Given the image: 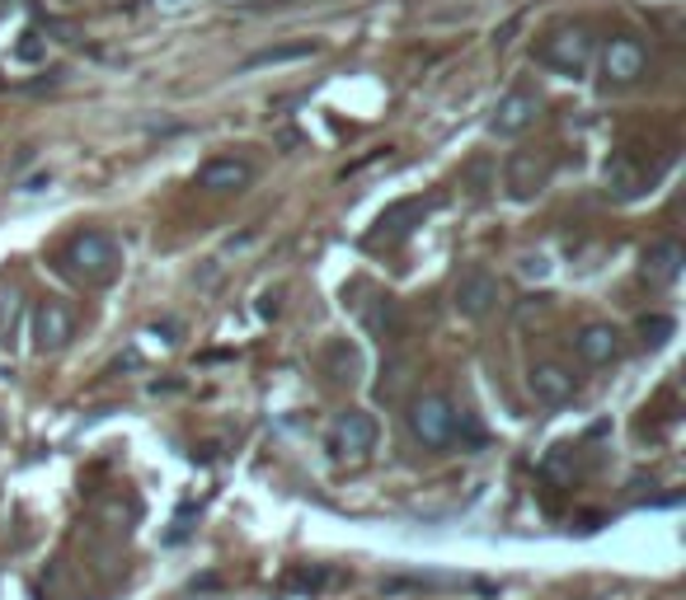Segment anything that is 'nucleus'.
Instances as JSON below:
<instances>
[{"label":"nucleus","mask_w":686,"mask_h":600,"mask_svg":"<svg viewBox=\"0 0 686 600\" xmlns=\"http://www.w3.org/2000/svg\"><path fill=\"white\" fill-rule=\"evenodd\" d=\"M62 263L85 287H109L117 268H123V249H117V239L109 230H75L62 249Z\"/></svg>","instance_id":"obj_1"},{"label":"nucleus","mask_w":686,"mask_h":600,"mask_svg":"<svg viewBox=\"0 0 686 600\" xmlns=\"http://www.w3.org/2000/svg\"><path fill=\"white\" fill-rule=\"evenodd\" d=\"M405 427L423 451H447L457 442V404L447 394H438V390L414 394L409 399V408H405Z\"/></svg>","instance_id":"obj_2"},{"label":"nucleus","mask_w":686,"mask_h":600,"mask_svg":"<svg viewBox=\"0 0 686 600\" xmlns=\"http://www.w3.org/2000/svg\"><path fill=\"white\" fill-rule=\"evenodd\" d=\"M536 62L579 80L593 71L597 48H593V38H587V29H555V33H545V43L536 48Z\"/></svg>","instance_id":"obj_3"},{"label":"nucleus","mask_w":686,"mask_h":600,"mask_svg":"<svg viewBox=\"0 0 686 600\" xmlns=\"http://www.w3.org/2000/svg\"><path fill=\"white\" fill-rule=\"evenodd\" d=\"M551 155L545 151H513L508 155V165H503V188L513 203H532V197L545 193V184H551Z\"/></svg>","instance_id":"obj_4"},{"label":"nucleus","mask_w":686,"mask_h":600,"mask_svg":"<svg viewBox=\"0 0 686 600\" xmlns=\"http://www.w3.org/2000/svg\"><path fill=\"white\" fill-rule=\"evenodd\" d=\"M29 338H33V352H62L71 338H75V310L66 300H38L33 319H29Z\"/></svg>","instance_id":"obj_5"},{"label":"nucleus","mask_w":686,"mask_h":600,"mask_svg":"<svg viewBox=\"0 0 686 600\" xmlns=\"http://www.w3.org/2000/svg\"><path fill=\"white\" fill-rule=\"evenodd\" d=\"M433 207H438V197H405V203H390L377 216V230L367 235V245H400V239H409L428 221Z\"/></svg>","instance_id":"obj_6"},{"label":"nucleus","mask_w":686,"mask_h":600,"mask_svg":"<svg viewBox=\"0 0 686 600\" xmlns=\"http://www.w3.org/2000/svg\"><path fill=\"white\" fill-rule=\"evenodd\" d=\"M644 71H649V48H644L639 38H631V33L606 38V48H602V75H606V85H635Z\"/></svg>","instance_id":"obj_7"},{"label":"nucleus","mask_w":686,"mask_h":600,"mask_svg":"<svg viewBox=\"0 0 686 600\" xmlns=\"http://www.w3.org/2000/svg\"><path fill=\"white\" fill-rule=\"evenodd\" d=\"M377 417L362 413V408H348L335 417V427H329V451L335 455H348V459H362L371 446H377Z\"/></svg>","instance_id":"obj_8"},{"label":"nucleus","mask_w":686,"mask_h":600,"mask_svg":"<svg viewBox=\"0 0 686 600\" xmlns=\"http://www.w3.org/2000/svg\"><path fill=\"white\" fill-rule=\"evenodd\" d=\"M541 117V94L536 90H508L503 99H499V108H494V117H489V132L494 136H522L526 127H532Z\"/></svg>","instance_id":"obj_9"},{"label":"nucleus","mask_w":686,"mask_h":600,"mask_svg":"<svg viewBox=\"0 0 686 600\" xmlns=\"http://www.w3.org/2000/svg\"><path fill=\"white\" fill-rule=\"evenodd\" d=\"M452 306H457L461 319H484V314H494V306H499V277L484 272V268H470L461 282H457Z\"/></svg>","instance_id":"obj_10"},{"label":"nucleus","mask_w":686,"mask_h":600,"mask_svg":"<svg viewBox=\"0 0 686 600\" xmlns=\"http://www.w3.org/2000/svg\"><path fill=\"white\" fill-rule=\"evenodd\" d=\"M526 390H532L536 404L560 408V404H570V399H574L579 380H574L570 366H560V362H536L532 371H526Z\"/></svg>","instance_id":"obj_11"},{"label":"nucleus","mask_w":686,"mask_h":600,"mask_svg":"<svg viewBox=\"0 0 686 600\" xmlns=\"http://www.w3.org/2000/svg\"><path fill=\"white\" fill-rule=\"evenodd\" d=\"M254 169L249 159H240V155H217V159H207V165L198 169V188L203 193H245L249 184H254Z\"/></svg>","instance_id":"obj_12"},{"label":"nucleus","mask_w":686,"mask_h":600,"mask_svg":"<svg viewBox=\"0 0 686 600\" xmlns=\"http://www.w3.org/2000/svg\"><path fill=\"white\" fill-rule=\"evenodd\" d=\"M574 352H579L583 366H612L616 356H621V329L593 319V324H583L574 333Z\"/></svg>","instance_id":"obj_13"},{"label":"nucleus","mask_w":686,"mask_h":600,"mask_svg":"<svg viewBox=\"0 0 686 600\" xmlns=\"http://www.w3.org/2000/svg\"><path fill=\"white\" fill-rule=\"evenodd\" d=\"M682 263H686V249L677 245V239H658V245L644 254V277H649L654 287H668L682 277Z\"/></svg>","instance_id":"obj_14"},{"label":"nucleus","mask_w":686,"mask_h":600,"mask_svg":"<svg viewBox=\"0 0 686 600\" xmlns=\"http://www.w3.org/2000/svg\"><path fill=\"white\" fill-rule=\"evenodd\" d=\"M602 184H606V193H612V197H639L644 193V169L635 165L631 151H621V155L606 159Z\"/></svg>","instance_id":"obj_15"},{"label":"nucleus","mask_w":686,"mask_h":600,"mask_svg":"<svg viewBox=\"0 0 686 600\" xmlns=\"http://www.w3.org/2000/svg\"><path fill=\"white\" fill-rule=\"evenodd\" d=\"M320 43H310V38H301V43H283V48H264L240 62V71H259V66H287V62H301V56H316Z\"/></svg>","instance_id":"obj_16"},{"label":"nucleus","mask_w":686,"mask_h":600,"mask_svg":"<svg viewBox=\"0 0 686 600\" xmlns=\"http://www.w3.org/2000/svg\"><path fill=\"white\" fill-rule=\"evenodd\" d=\"M367 329L377 333L381 343H386V338H396V333H400V306H396V300H390V296H377V306L367 310Z\"/></svg>","instance_id":"obj_17"},{"label":"nucleus","mask_w":686,"mask_h":600,"mask_svg":"<svg viewBox=\"0 0 686 600\" xmlns=\"http://www.w3.org/2000/svg\"><path fill=\"white\" fill-rule=\"evenodd\" d=\"M19 314H24V300H19V291H0V348H10L14 343V333H19Z\"/></svg>","instance_id":"obj_18"},{"label":"nucleus","mask_w":686,"mask_h":600,"mask_svg":"<svg viewBox=\"0 0 686 600\" xmlns=\"http://www.w3.org/2000/svg\"><path fill=\"white\" fill-rule=\"evenodd\" d=\"M635 333H639V348H663V343H668V338L677 333V324H673L668 314H644Z\"/></svg>","instance_id":"obj_19"},{"label":"nucleus","mask_w":686,"mask_h":600,"mask_svg":"<svg viewBox=\"0 0 686 600\" xmlns=\"http://www.w3.org/2000/svg\"><path fill=\"white\" fill-rule=\"evenodd\" d=\"M325 366H329V375H335V380H352V375H358V366H362L358 362V348H348L344 338H339V343L325 352Z\"/></svg>","instance_id":"obj_20"},{"label":"nucleus","mask_w":686,"mask_h":600,"mask_svg":"<svg viewBox=\"0 0 686 600\" xmlns=\"http://www.w3.org/2000/svg\"><path fill=\"white\" fill-rule=\"evenodd\" d=\"M43 56H48V38L38 29H29L24 38H19V48H14V62H43Z\"/></svg>","instance_id":"obj_21"},{"label":"nucleus","mask_w":686,"mask_h":600,"mask_svg":"<svg viewBox=\"0 0 686 600\" xmlns=\"http://www.w3.org/2000/svg\"><path fill=\"white\" fill-rule=\"evenodd\" d=\"M329 582H339V572H291V582L287 587H297V591H320Z\"/></svg>","instance_id":"obj_22"},{"label":"nucleus","mask_w":686,"mask_h":600,"mask_svg":"<svg viewBox=\"0 0 686 600\" xmlns=\"http://www.w3.org/2000/svg\"><path fill=\"white\" fill-rule=\"evenodd\" d=\"M522 272H526V277H541V272H545V258H541V254H536V258H522Z\"/></svg>","instance_id":"obj_23"},{"label":"nucleus","mask_w":686,"mask_h":600,"mask_svg":"<svg viewBox=\"0 0 686 600\" xmlns=\"http://www.w3.org/2000/svg\"><path fill=\"white\" fill-rule=\"evenodd\" d=\"M6 6H19V0H0V10H6Z\"/></svg>","instance_id":"obj_24"},{"label":"nucleus","mask_w":686,"mask_h":600,"mask_svg":"<svg viewBox=\"0 0 686 600\" xmlns=\"http://www.w3.org/2000/svg\"><path fill=\"white\" fill-rule=\"evenodd\" d=\"M0 436H6V413H0Z\"/></svg>","instance_id":"obj_25"}]
</instances>
